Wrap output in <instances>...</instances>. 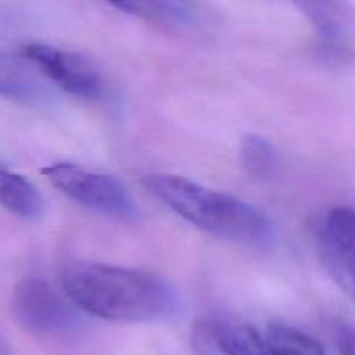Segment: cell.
<instances>
[{"label": "cell", "instance_id": "cell-15", "mask_svg": "<svg viewBox=\"0 0 355 355\" xmlns=\"http://www.w3.org/2000/svg\"><path fill=\"white\" fill-rule=\"evenodd\" d=\"M0 355H7V352H6V350H3L2 345H0Z\"/></svg>", "mask_w": 355, "mask_h": 355}, {"label": "cell", "instance_id": "cell-13", "mask_svg": "<svg viewBox=\"0 0 355 355\" xmlns=\"http://www.w3.org/2000/svg\"><path fill=\"white\" fill-rule=\"evenodd\" d=\"M266 338L274 355H326L318 340L291 326L274 322L267 329Z\"/></svg>", "mask_w": 355, "mask_h": 355}, {"label": "cell", "instance_id": "cell-5", "mask_svg": "<svg viewBox=\"0 0 355 355\" xmlns=\"http://www.w3.org/2000/svg\"><path fill=\"white\" fill-rule=\"evenodd\" d=\"M23 55L49 82L71 96L99 101L106 94V80L101 69L80 52L47 44H28Z\"/></svg>", "mask_w": 355, "mask_h": 355}, {"label": "cell", "instance_id": "cell-3", "mask_svg": "<svg viewBox=\"0 0 355 355\" xmlns=\"http://www.w3.org/2000/svg\"><path fill=\"white\" fill-rule=\"evenodd\" d=\"M42 173L55 189L87 210L127 224L139 220V207L134 198L110 173L94 172L71 163H54L45 166Z\"/></svg>", "mask_w": 355, "mask_h": 355}, {"label": "cell", "instance_id": "cell-10", "mask_svg": "<svg viewBox=\"0 0 355 355\" xmlns=\"http://www.w3.org/2000/svg\"><path fill=\"white\" fill-rule=\"evenodd\" d=\"M211 335L224 355H274L267 338L246 322L218 321Z\"/></svg>", "mask_w": 355, "mask_h": 355}, {"label": "cell", "instance_id": "cell-11", "mask_svg": "<svg viewBox=\"0 0 355 355\" xmlns=\"http://www.w3.org/2000/svg\"><path fill=\"white\" fill-rule=\"evenodd\" d=\"M297 7L328 44H338L345 37L347 16L343 6L333 2H300Z\"/></svg>", "mask_w": 355, "mask_h": 355}, {"label": "cell", "instance_id": "cell-6", "mask_svg": "<svg viewBox=\"0 0 355 355\" xmlns=\"http://www.w3.org/2000/svg\"><path fill=\"white\" fill-rule=\"evenodd\" d=\"M319 243L336 276L355 288V208H331L319 225Z\"/></svg>", "mask_w": 355, "mask_h": 355}, {"label": "cell", "instance_id": "cell-8", "mask_svg": "<svg viewBox=\"0 0 355 355\" xmlns=\"http://www.w3.org/2000/svg\"><path fill=\"white\" fill-rule=\"evenodd\" d=\"M113 7L127 12L130 16L141 17L148 23L156 26L166 28V30L191 31L203 23V10L198 3L191 2H168V0H127V2H116Z\"/></svg>", "mask_w": 355, "mask_h": 355}, {"label": "cell", "instance_id": "cell-7", "mask_svg": "<svg viewBox=\"0 0 355 355\" xmlns=\"http://www.w3.org/2000/svg\"><path fill=\"white\" fill-rule=\"evenodd\" d=\"M49 80L26 58L0 52V97L28 104L51 103L52 92Z\"/></svg>", "mask_w": 355, "mask_h": 355}, {"label": "cell", "instance_id": "cell-2", "mask_svg": "<svg viewBox=\"0 0 355 355\" xmlns=\"http://www.w3.org/2000/svg\"><path fill=\"white\" fill-rule=\"evenodd\" d=\"M139 180L179 217L215 238L257 250L270 248L276 241L272 220L241 198L173 173L146 172Z\"/></svg>", "mask_w": 355, "mask_h": 355}, {"label": "cell", "instance_id": "cell-14", "mask_svg": "<svg viewBox=\"0 0 355 355\" xmlns=\"http://www.w3.org/2000/svg\"><path fill=\"white\" fill-rule=\"evenodd\" d=\"M338 355H355V326L340 324L336 328Z\"/></svg>", "mask_w": 355, "mask_h": 355}, {"label": "cell", "instance_id": "cell-4", "mask_svg": "<svg viewBox=\"0 0 355 355\" xmlns=\"http://www.w3.org/2000/svg\"><path fill=\"white\" fill-rule=\"evenodd\" d=\"M10 312L17 324L35 335H62L78 326L76 307L44 279L28 277L14 288Z\"/></svg>", "mask_w": 355, "mask_h": 355}, {"label": "cell", "instance_id": "cell-12", "mask_svg": "<svg viewBox=\"0 0 355 355\" xmlns=\"http://www.w3.org/2000/svg\"><path fill=\"white\" fill-rule=\"evenodd\" d=\"M239 158L246 172L259 179H266L270 173L276 172L279 156L276 148L267 139L260 135H245L239 146Z\"/></svg>", "mask_w": 355, "mask_h": 355}, {"label": "cell", "instance_id": "cell-1", "mask_svg": "<svg viewBox=\"0 0 355 355\" xmlns=\"http://www.w3.org/2000/svg\"><path fill=\"white\" fill-rule=\"evenodd\" d=\"M62 291L78 311L113 322H151L179 307L175 288L153 272L96 262L71 263Z\"/></svg>", "mask_w": 355, "mask_h": 355}, {"label": "cell", "instance_id": "cell-9", "mask_svg": "<svg viewBox=\"0 0 355 355\" xmlns=\"http://www.w3.org/2000/svg\"><path fill=\"white\" fill-rule=\"evenodd\" d=\"M0 207L24 220H37L44 211V198L26 177L0 165Z\"/></svg>", "mask_w": 355, "mask_h": 355}]
</instances>
